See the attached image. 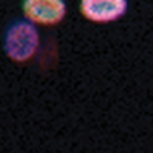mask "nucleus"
<instances>
[{"mask_svg": "<svg viewBox=\"0 0 153 153\" xmlns=\"http://www.w3.org/2000/svg\"><path fill=\"white\" fill-rule=\"evenodd\" d=\"M22 11L25 19L40 26H55L68 14L66 0H23Z\"/></svg>", "mask_w": 153, "mask_h": 153, "instance_id": "obj_2", "label": "nucleus"}, {"mask_svg": "<svg viewBox=\"0 0 153 153\" xmlns=\"http://www.w3.org/2000/svg\"><path fill=\"white\" fill-rule=\"evenodd\" d=\"M40 48V31L28 19L12 20L3 32V52L16 63H26Z\"/></svg>", "mask_w": 153, "mask_h": 153, "instance_id": "obj_1", "label": "nucleus"}, {"mask_svg": "<svg viewBox=\"0 0 153 153\" xmlns=\"http://www.w3.org/2000/svg\"><path fill=\"white\" fill-rule=\"evenodd\" d=\"M129 11V0H80L81 16L92 23H113Z\"/></svg>", "mask_w": 153, "mask_h": 153, "instance_id": "obj_3", "label": "nucleus"}]
</instances>
